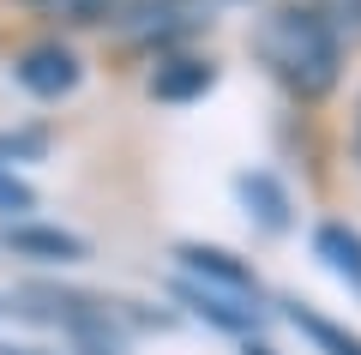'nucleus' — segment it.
Masks as SVG:
<instances>
[{
	"label": "nucleus",
	"instance_id": "nucleus-3",
	"mask_svg": "<svg viewBox=\"0 0 361 355\" xmlns=\"http://www.w3.org/2000/svg\"><path fill=\"white\" fill-rule=\"evenodd\" d=\"M180 265H187V277L193 283H205V289H217V295H235V301H259V283H253V271L241 265L235 253H223V247H180Z\"/></svg>",
	"mask_w": 361,
	"mask_h": 355
},
{
	"label": "nucleus",
	"instance_id": "nucleus-12",
	"mask_svg": "<svg viewBox=\"0 0 361 355\" xmlns=\"http://www.w3.org/2000/svg\"><path fill=\"white\" fill-rule=\"evenodd\" d=\"M313 13H319V18H325L331 30H349V37L361 30V0H319Z\"/></svg>",
	"mask_w": 361,
	"mask_h": 355
},
{
	"label": "nucleus",
	"instance_id": "nucleus-8",
	"mask_svg": "<svg viewBox=\"0 0 361 355\" xmlns=\"http://www.w3.org/2000/svg\"><path fill=\"white\" fill-rule=\"evenodd\" d=\"M6 247H13V253H37V259H85V241H78V235H66V229H6Z\"/></svg>",
	"mask_w": 361,
	"mask_h": 355
},
{
	"label": "nucleus",
	"instance_id": "nucleus-11",
	"mask_svg": "<svg viewBox=\"0 0 361 355\" xmlns=\"http://www.w3.org/2000/svg\"><path fill=\"white\" fill-rule=\"evenodd\" d=\"M30 6H42L54 18H73V25H90V18L109 13V0H30Z\"/></svg>",
	"mask_w": 361,
	"mask_h": 355
},
{
	"label": "nucleus",
	"instance_id": "nucleus-6",
	"mask_svg": "<svg viewBox=\"0 0 361 355\" xmlns=\"http://www.w3.org/2000/svg\"><path fill=\"white\" fill-rule=\"evenodd\" d=\"M211 85H217L211 61H169V66H157L151 97H163V102H187V97H205Z\"/></svg>",
	"mask_w": 361,
	"mask_h": 355
},
{
	"label": "nucleus",
	"instance_id": "nucleus-5",
	"mask_svg": "<svg viewBox=\"0 0 361 355\" xmlns=\"http://www.w3.org/2000/svg\"><path fill=\"white\" fill-rule=\"evenodd\" d=\"M313 253L325 259V271H331V277H343L349 289L361 295V235H355V229H343V223H325L319 235H313Z\"/></svg>",
	"mask_w": 361,
	"mask_h": 355
},
{
	"label": "nucleus",
	"instance_id": "nucleus-14",
	"mask_svg": "<svg viewBox=\"0 0 361 355\" xmlns=\"http://www.w3.org/2000/svg\"><path fill=\"white\" fill-rule=\"evenodd\" d=\"M42 133H0V157H37Z\"/></svg>",
	"mask_w": 361,
	"mask_h": 355
},
{
	"label": "nucleus",
	"instance_id": "nucleus-4",
	"mask_svg": "<svg viewBox=\"0 0 361 355\" xmlns=\"http://www.w3.org/2000/svg\"><path fill=\"white\" fill-rule=\"evenodd\" d=\"M18 85H25L30 97H66V90L78 85V61H73V49H61V42H42V49H30L25 61H18Z\"/></svg>",
	"mask_w": 361,
	"mask_h": 355
},
{
	"label": "nucleus",
	"instance_id": "nucleus-13",
	"mask_svg": "<svg viewBox=\"0 0 361 355\" xmlns=\"http://www.w3.org/2000/svg\"><path fill=\"white\" fill-rule=\"evenodd\" d=\"M37 205V193L25 187V181H13L6 169H0V211H30Z\"/></svg>",
	"mask_w": 361,
	"mask_h": 355
},
{
	"label": "nucleus",
	"instance_id": "nucleus-10",
	"mask_svg": "<svg viewBox=\"0 0 361 355\" xmlns=\"http://www.w3.org/2000/svg\"><path fill=\"white\" fill-rule=\"evenodd\" d=\"M289 319H295V325L307 331V337L319 343L325 355H361V337H349V331H337L331 319H319V313H307V307H289Z\"/></svg>",
	"mask_w": 361,
	"mask_h": 355
},
{
	"label": "nucleus",
	"instance_id": "nucleus-7",
	"mask_svg": "<svg viewBox=\"0 0 361 355\" xmlns=\"http://www.w3.org/2000/svg\"><path fill=\"white\" fill-rule=\"evenodd\" d=\"M180 301H193L199 313H205L211 325H223V331H247V325H253V313H259V307L235 301V295H217V289H205V283H193V277L180 283Z\"/></svg>",
	"mask_w": 361,
	"mask_h": 355
},
{
	"label": "nucleus",
	"instance_id": "nucleus-1",
	"mask_svg": "<svg viewBox=\"0 0 361 355\" xmlns=\"http://www.w3.org/2000/svg\"><path fill=\"white\" fill-rule=\"evenodd\" d=\"M259 61L277 73V85L295 90V97H325L337 85V66H343V49H337V30L325 25L313 6H283L259 25Z\"/></svg>",
	"mask_w": 361,
	"mask_h": 355
},
{
	"label": "nucleus",
	"instance_id": "nucleus-15",
	"mask_svg": "<svg viewBox=\"0 0 361 355\" xmlns=\"http://www.w3.org/2000/svg\"><path fill=\"white\" fill-rule=\"evenodd\" d=\"M6 355H42V349H6Z\"/></svg>",
	"mask_w": 361,
	"mask_h": 355
},
{
	"label": "nucleus",
	"instance_id": "nucleus-9",
	"mask_svg": "<svg viewBox=\"0 0 361 355\" xmlns=\"http://www.w3.org/2000/svg\"><path fill=\"white\" fill-rule=\"evenodd\" d=\"M235 187H241V199L253 205V217L271 229V235H277V229H289V193L277 187L271 175H241Z\"/></svg>",
	"mask_w": 361,
	"mask_h": 355
},
{
	"label": "nucleus",
	"instance_id": "nucleus-16",
	"mask_svg": "<svg viewBox=\"0 0 361 355\" xmlns=\"http://www.w3.org/2000/svg\"><path fill=\"white\" fill-rule=\"evenodd\" d=\"M355 145H361V121H355Z\"/></svg>",
	"mask_w": 361,
	"mask_h": 355
},
{
	"label": "nucleus",
	"instance_id": "nucleus-2",
	"mask_svg": "<svg viewBox=\"0 0 361 355\" xmlns=\"http://www.w3.org/2000/svg\"><path fill=\"white\" fill-rule=\"evenodd\" d=\"M211 25V0H127L121 6V42L127 49H163Z\"/></svg>",
	"mask_w": 361,
	"mask_h": 355
}]
</instances>
